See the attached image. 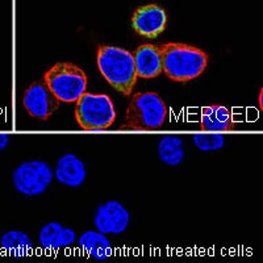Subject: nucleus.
<instances>
[{
	"label": "nucleus",
	"instance_id": "obj_1",
	"mask_svg": "<svg viewBox=\"0 0 263 263\" xmlns=\"http://www.w3.org/2000/svg\"><path fill=\"white\" fill-rule=\"evenodd\" d=\"M162 71L174 82H190L203 74L208 66V54L196 46L167 42L159 46Z\"/></svg>",
	"mask_w": 263,
	"mask_h": 263
},
{
	"label": "nucleus",
	"instance_id": "obj_2",
	"mask_svg": "<svg viewBox=\"0 0 263 263\" xmlns=\"http://www.w3.org/2000/svg\"><path fill=\"white\" fill-rule=\"evenodd\" d=\"M96 61L105 81L123 95L130 96L138 79L132 53L117 46L100 45Z\"/></svg>",
	"mask_w": 263,
	"mask_h": 263
},
{
	"label": "nucleus",
	"instance_id": "obj_3",
	"mask_svg": "<svg viewBox=\"0 0 263 263\" xmlns=\"http://www.w3.org/2000/svg\"><path fill=\"white\" fill-rule=\"evenodd\" d=\"M167 117V107L156 92H137L132 95L126 109L125 124L120 129L156 130L163 126Z\"/></svg>",
	"mask_w": 263,
	"mask_h": 263
},
{
	"label": "nucleus",
	"instance_id": "obj_4",
	"mask_svg": "<svg viewBox=\"0 0 263 263\" xmlns=\"http://www.w3.org/2000/svg\"><path fill=\"white\" fill-rule=\"evenodd\" d=\"M44 81L58 100L63 103H75L87 88L86 74L71 62H58L51 66Z\"/></svg>",
	"mask_w": 263,
	"mask_h": 263
},
{
	"label": "nucleus",
	"instance_id": "obj_5",
	"mask_svg": "<svg viewBox=\"0 0 263 263\" xmlns=\"http://www.w3.org/2000/svg\"><path fill=\"white\" fill-rule=\"evenodd\" d=\"M75 103V117L84 130H103L115 123L116 111L108 95L84 92Z\"/></svg>",
	"mask_w": 263,
	"mask_h": 263
},
{
	"label": "nucleus",
	"instance_id": "obj_6",
	"mask_svg": "<svg viewBox=\"0 0 263 263\" xmlns=\"http://www.w3.org/2000/svg\"><path fill=\"white\" fill-rule=\"evenodd\" d=\"M54 173L48 163L29 161L21 163L13 171V185L25 196H37L45 192L53 180Z\"/></svg>",
	"mask_w": 263,
	"mask_h": 263
},
{
	"label": "nucleus",
	"instance_id": "obj_7",
	"mask_svg": "<svg viewBox=\"0 0 263 263\" xmlns=\"http://www.w3.org/2000/svg\"><path fill=\"white\" fill-rule=\"evenodd\" d=\"M60 103L57 96L51 92L44 79L30 84L23 98V104L28 114L34 119L44 121L57 111Z\"/></svg>",
	"mask_w": 263,
	"mask_h": 263
},
{
	"label": "nucleus",
	"instance_id": "obj_8",
	"mask_svg": "<svg viewBox=\"0 0 263 263\" xmlns=\"http://www.w3.org/2000/svg\"><path fill=\"white\" fill-rule=\"evenodd\" d=\"M167 15L158 4L138 7L132 16V27L137 34L146 39H157L166 29Z\"/></svg>",
	"mask_w": 263,
	"mask_h": 263
},
{
	"label": "nucleus",
	"instance_id": "obj_9",
	"mask_svg": "<svg viewBox=\"0 0 263 263\" xmlns=\"http://www.w3.org/2000/svg\"><path fill=\"white\" fill-rule=\"evenodd\" d=\"M130 216L125 206L119 201H107L96 210L93 222L103 234H120L125 232Z\"/></svg>",
	"mask_w": 263,
	"mask_h": 263
},
{
	"label": "nucleus",
	"instance_id": "obj_10",
	"mask_svg": "<svg viewBox=\"0 0 263 263\" xmlns=\"http://www.w3.org/2000/svg\"><path fill=\"white\" fill-rule=\"evenodd\" d=\"M132 55L135 61L138 78L153 79L161 75L162 57L159 46L153 45V44H144L138 46Z\"/></svg>",
	"mask_w": 263,
	"mask_h": 263
},
{
	"label": "nucleus",
	"instance_id": "obj_11",
	"mask_svg": "<svg viewBox=\"0 0 263 263\" xmlns=\"http://www.w3.org/2000/svg\"><path fill=\"white\" fill-rule=\"evenodd\" d=\"M54 175L62 184L79 187L86 179V167L78 157L69 153L58 159Z\"/></svg>",
	"mask_w": 263,
	"mask_h": 263
},
{
	"label": "nucleus",
	"instance_id": "obj_12",
	"mask_svg": "<svg viewBox=\"0 0 263 263\" xmlns=\"http://www.w3.org/2000/svg\"><path fill=\"white\" fill-rule=\"evenodd\" d=\"M200 126L206 132L233 130L236 128V121L229 108L224 105H210L203 108Z\"/></svg>",
	"mask_w": 263,
	"mask_h": 263
},
{
	"label": "nucleus",
	"instance_id": "obj_13",
	"mask_svg": "<svg viewBox=\"0 0 263 263\" xmlns=\"http://www.w3.org/2000/svg\"><path fill=\"white\" fill-rule=\"evenodd\" d=\"M75 232L70 228H63L60 222H49L40 232V243L46 250H57L63 246L74 243Z\"/></svg>",
	"mask_w": 263,
	"mask_h": 263
},
{
	"label": "nucleus",
	"instance_id": "obj_14",
	"mask_svg": "<svg viewBox=\"0 0 263 263\" xmlns=\"http://www.w3.org/2000/svg\"><path fill=\"white\" fill-rule=\"evenodd\" d=\"M79 245L87 254L95 259L103 260L111 257L112 245L109 239L100 232L88 230L79 237Z\"/></svg>",
	"mask_w": 263,
	"mask_h": 263
},
{
	"label": "nucleus",
	"instance_id": "obj_15",
	"mask_svg": "<svg viewBox=\"0 0 263 263\" xmlns=\"http://www.w3.org/2000/svg\"><path fill=\"white\" fill-rule=\"evenodd\" d=\"M0 245L3 250L16 258L27 257L33 250L32 239L27 233L20 232V230H11V232L4 233L2 241H0Z\"/></svg>",
	"mask_w": 263,
	"mask_h": 263
},
{
	"label": "nucleus",
	"instance_id": "obj_16",
	"mask_svg": "<svg viewBox=\"0 0 263 263\" xmlns=\"http://www.w3.org/2000/svg\"><path fill=\"white\" fill-rule=\"evenodd\" d=\"M184 146L179 136H164L158 144V156L162 162L178 166L184 159Z\"/></svg>",
	"mask_w": 263,
	"mask_h": 263
},
{
	"label": "nucleus",
	"instance_id": "obj_17",
	"mask_svg": "<svg viewBox=\"0 0 263 263\" xmlns=\"http://www.w3.org/2000/svg\"><path fill=\"white\" fill-rule=\"evenodd\" d=\"M194 142L203 152L221 149L225 144V138L218 133H206V135L194 136Z\"/></svg>",
	"mask_w": 263,
	"mask_h": 263
},
{
	"label": "nucleus",
	"instance_id": "obj_18",
	"mask_svg": "<svg viewBox=\"0 0 263 263\" xmlns=\"http://www.w3.org/2000/svg\"><path fill=\"white\" fill-rule=\"evenodd\" d=\"M7 145H8V136L0 133V150L6 149Z\"/></svg>",
	"mask_w": 263,
	"mask_h": 263
},
{
	"label": "nucleus",
	"instance_id": "obj_19",
	"mask_svg": "<svg viewBox=\"0 0 263 263\" xmlns=\"http://www.w3.org/2000/svg\"><path fill=\"white\" fill-rule=\"evenodd\" d=\"M258 102H259V108L260 109H263V90H260L259 100H258Z\"/></svg>",
	"mask_w": 263,
	"mask_h": 263
}]
</instances>
